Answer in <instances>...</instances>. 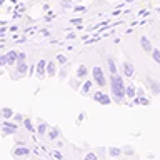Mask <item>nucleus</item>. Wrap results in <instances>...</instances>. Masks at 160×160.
<instances>
[{"label": "nucleus", "mask_w": 160, "mask_h": 160, "mask_svg": "<svg viewBox=\"0 0 160 160\" xmlns=\"http://www.w3.org/2000/svg\"><path fill=\"white\" fill-rule=\"evenodd\" d=\"M110 88H112L115 103H122L123 98L127 97V87L123 85V78L118 73L110 75Z\"/></svg>", "instance_id": "nucleus-1"}, {"label": "nucleus", "mask_w": 160, "mask_h": 160, "mask_svg": "<svg viewBox=\"0 0 160 160\" xmlns=\"http://www.w3.org/2000/svg\"><path fill=\"white\" fill-rule=\"evenodd\" d=\"M92 75H93V80H95V83H97V85H100V87H105V85H107V80H105L103 70L100 68V67H93Z\"/></svg>", "instance_id": "nucleus-2"}, {"label": "nucleus", "mask_w": 160, "mask_h": 160, "mask_svg": "<svg viewBox=\"0 0 160 160\" xmlns=\"http://www.w3.org/2000/svg\"><path fill=\"white\" fill-rule=\"evenodd\" d=\"M93 100L95 102H98V103H102V105H108L110 102H112V100H110V97L107 93H103V92H93Z\"/></svg>", "instance_id": "nucleus-3"}, {"label": "nucleus", "mask_w": 160, "mask_h": 160, "mask_svg": "<svg viewBox=\"0 0 160 160\" xmlns=\"http://www.w3.org/2000/svg\"><path fill=\"white\" fill-rule=\"evenodd\" d=\"M2 130H3V135H12L17 132V125L12 123V122H8L7 118L3 120V123H2Z\"/></svg>", "instance_id": "nucleus-4"}, {"label": "nucleus", "mask_w": 160, "mask_h": 160, "mask_svg": "<svg viewBox=\"0 0 160 160\" xmlns=\"http://www.w3.org/2000/svg\"><path fill=\"white\" fill-rule=\"evenodd\" d=\"M35 72H37V77H38L40 80H43V77L47 75V62H45V60H40V62L37 63Z\"/></svg>", "instance_id": "nucleus-5"}, {"label": "nucleus", "mask_w": 160, "mask_h": 160, "mask_svg": "<svg viewBox=\"0 0 160 160\" xmlns=\"http://www.w3.org/2000/svg\"><path fill=\"white\" fill-rule=\"evenodd\" d=\"M17 65V75H25L27 73V70H28V67H27V62H25V58H18V62L15 63Z\"/></svg>", "instance_id": "nucleus-6"}, {"label": "nucleus", "mask_w": 160, "mask_h": 160, "mask_svg": "<svg viewBox=\"0 0 160 160\" xmlns=\"http://www.w3.org/2000/svg\"><path fill=\"white\" fill-rule=\"evenodd\" d=\"M122 70H123V75L125 77H133L135 70H133V65L130 62H123L122 63Z\"/></svg>", "instance_id": "nucleus-7"}, {"label": "nucleus", "mask_w": 160, "mask_h": 160, "mask_svg": "<svg viewBox=\"0 0 160 160\" xmlns=\"http://www.w3.org/2000/svg\"><path fill=\"white\" fill-rule=\"evenodd\" d=\"M28 153H30V148H28V147H18V148L13 150V155H15L17 158H20V157H27Z\"/></svg>", "instance_id": "nucleus-8"}, {"label": "nucleus", "mask_w": 160, "mask_h": 160, "mask_svg": "<svg viewBox=\"0 0 160 160\" xmlns=\"http://www.w3.org/2000/svg\"><path fill=\"white\" fill-rule=\"evenodd\" d=\"M140 43H142V48H143V52H147V53H152V43H150V40L147 37H142L140 38Z\"/></svg>", "instance_id": "nucleus-9"}, {"label": "nucleus", "mask_w": 160, "mask_h": 160, "mask_svg": "<svg viewBox=\"0 0 160 160\" xmlns=\"http://www.w3.org/2000/svg\"><path fill=\"white\" fill-rule=\"evenodd\" d=\"M18 62V52H8L7 53V65H15Z\"/></svg>", "instance_id": "nucleus-10"}, {"label": "nucleus", "mask_w": 160, "mask_h": 160, "mask_svg": "<svg viewBox=\"0 0 160 160\" xmlns=\"http://www.w3.org/2000/svg\"><path fill=\"white\" fill-rule=\"evenodd\" d=\"M93 82H95V80H87V82L82 85V90H80V92H82V95H88V92H90V88H92V83H93Z\"/></svg>", "instance_id": "nucleus-11"}, {"label": "nucleus", "mask_w": 160, "mask_h": 160, "mask_svg": "<svg viewBox=\"0 0 160 160\" xmlns=\"http://www.w3.org/2000/svg\"><path fill=\"white\" fill-rule=\"evenodd\" d=\"M55 73H57L55 63H53V62H47V75H48V77H53Z\"/></svg>", "instance_id": "nucleus-12"}, {"label": "nucleus", "mask_w": 160, "mask_h": 160, "mask_svg": "<svg viewBox=\"0 0 160 160\" xmlns=\"http://www.w3.org/2000/svg\"><path fill=\"white\" fill-rule=\"evenodd\" d=\"M87 73H88V70H87L85 65H80V67L77 68V77L78 78H85V77H87Z\"/></svg>", "instance_id": "nucleus-13"}, {"label": "nucleus", "mask_w": 160, "mask_h": 160, "mask_svg": "<svg viewBox=\"0 0 160 160\" xmlns=\"http://www.w3.org/2000/svg\"><path fill=\"white\" fill-rule=\"evenodd\" d=\"M108 153H110V157H120V155H122V148H118V147H110V148H108Z\"/></svg>", "instance_id": "nucleus-14"}, {"label": "nucleus", "mask_w": 160, "mask_h": 160, "mask_svg": "<svg viewBox=\"0 0 160 160\" xmlns=\"http://www.w3.org/2000/svg\"><path fill=\"white\" fill-rule=\"evenodd\" d=\"M127 97H130V98L137 97V88H135L133 85H128L127 87Z\"/></svg>", "instance_id": "nucleus-15"}, {"label": "nucleus", "mask_w": 160, "mask_h": 160, "mask_svg": "<svg viewBox=\"0 0 160 160\" xmlns=\"http://www.w3.org/2000/svg\"><path fill=\"white\" fill-rule=\"evenodd\" d=\"M2 115H3V118H10V117H13V110L8 108V107H3L2 108Z\"/></svg>", "instance_id": "nucleus-16"}, {"label": "nucleus", "mask_w": 160, "mask_h": 160, "mask_svg": "<svg viewBox=\"0 0 160 160\" xmlns=\"http://www.w3.org/2000/svg\"><path fill=\"white\" fill-rule=\"evenodd\" d=\"M107 63H108V70H110V73H117V65H115L113 58H108V60H107Z\"/></svg>", "instance_id": "nucleus-17"}, {"label": "nucleus", "mask_w": 160, "mask_h": 160, "mask_svg": "<svg viewBox=\"0 0 160 160\" xmlns=\"http://www.w3.org/2000/svg\"><path fill=\"white\" fill-rule=\"evenodd\" d=\"M150 87H152V92H153L155 95L160 93V83H155L153 80H150Z\"/></svg>", "instance_id": "nucleus-18"}, {"label": "nucleus", "mask_w": 160, "mask_h": 160, "mask_svg": "<svg viewBox=\"0 0 160 160\" xmlns=\"http://www.w3.org/2000/svg\"><path fill=\"white\" fill-rule=\"evenodd\" d=\"M47 128H48V125L45 123V122H40V123H38V133H40V135H45Z\"/></svg>", "instance_id": "nucleus-19"}, {"label": "nucleus", "mask_w": 160, "mask_h": 160, "mask_svg": "<svg viewBox=\"0 0 160 160\" xmlns=\"http://www.w3.org/2000/svg\"><path fill=\"white\" fill-rule=\"evenodd\" d=\"M135 103H140V105H148L150 102H148V98H145L143 95H142V97H137V98H135Z\"/></svg>", "instance_id": "nucleus-20"}, {"label": "nucleus", "mask_w": 160, "mask_h": 160, "mask_svg": "<svg viewBox=\"0 0 160 160\" xmlns=\"http://www.w3.org/2000/svg\"><path fill=\"white\" fill-rule=\"evenodd\" d=\"M152 57H153V60H155L157 63H160V50H158V48H153V50H152Z\"/></svg>", "instance_id": "nucleus-21"}, {"label": "nucleus", "mask_w": 160, "mask_h": 160, "mask_svg": "<svg viewBox=\"0 0 160 160\" xmlns=\"http://www.w3.org/2000/svg\"><path fill=\"white\" fill-rule=\"evenodd\" d=\"M23 125L27 127L28 132H33V125H32V122H30V118H25V120H23Z\"/></svg>", "instance_id": "nucleus-22"}, {"label": "nucleus", "mask_w": 160, "mask_h": 160, "mask_svg": "<svg viewBox=\"0 0 160 160\" xmlns=\"http://www.w3.org/2000/svg\"><path fill=\"white\" fill-rule=\"evenodd\" d=\"M48 137H50V138H52V140H55V138H57V137H58V128H57V127H55V128H52V130H50V133H48Z\"/></svg>", "instance_id": "nucleus-23"}, {"label": "nucleus", "mask_w": 160, "mask_h": 160, "mask_svg": "<svg viewBox=\"0 0 160 160\" xmlns=\"http://www.w3.org/2000/svg\"><path fill=\"white\" fill-rule=\"evenodd\" d=\"M0 65H7V53H3L0 57Z\"/></svg>", "instance_id": "nucleus-24"}, {"label": "nucleus", "mask_w": 160, "mask_h": 160, "mask_svg": "<svg viewBox=\"0 0 160 160\" xmlns=\"http://www.w3.org/2000/svg\"><path fill=\"white\" fill-rule=\"evenodd\" d=\"M85 160H97V155H95V153H88L87 157H85Z\"/></svg>", "instance_id": "nucleus-25"}, {"label": "nucleus", "mask_w": 160, "mask_h": 160, "mask_svg": "<svg viewBox=\"0 0 160 160\" xmlns=\"http://www.w3.org/2000/svg\"><path fill=\"white\" fill-rule=\"evenodd\" d=\"M57 60H58L60 63H65V62H67V58H65L63 55H58V57H57Z\"/></svg>", "instance_id": "nucleus-26"}, {"label": "nucleus", "mask_w": 160, "mask_h": 160, "mask_svg": "<svg viewBox=\"0 0 160 160\" xmlns=\"http://www.w3.org/2000/svg\"><path fill=\"white\" fill-rule=\"evenodd\" d=\"M20 120H22V115L17 113V115H15V122H20Z\"/></svg>", "instance_id": "nucleus-27"}, {"label": "nucleus", "mask_w": 160, "mask_h": 160, "mask_svg": "<svg viewBox=\"0 0 160 160\" xmlns=\"http://www.w3.org/2000/svg\"><path fill=\"white\" fill-rule=\"evenodd\" d=\"M132 160H133V158H132ZM135 160H137V158H135Z\"/></svg>", "instance_id": "nucleus-28"}]
</instances>
